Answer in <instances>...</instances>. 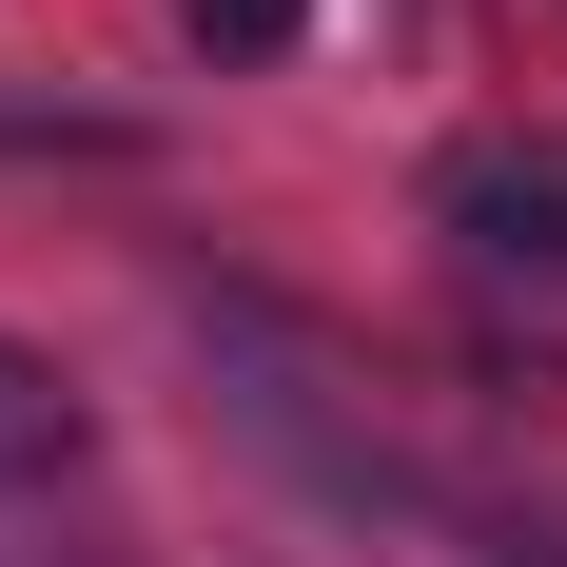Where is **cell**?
I'll return each mask as SVG.
<instances>
[{
	"label": "cell",
	"mask_w": 567,
	"mask_h": 567,
	"mask_svg": "<svg viewBox=\"0 0 567 567\" xmlns=\"http://www.w3.org/2000/svg\"><path fill=\"white\" fill-rule=\"evenodd\" d=\"M176 40H196V59H293L313 0H176Z\"/></svg>",
	"instance_id": "obj_2"
},
{
	"label": "cell",
	"mask_w": 567,
	"mask_h": 567,
	"mask_svg": "<svg viewBox=\"0 0 567 567\" xmlns=\"http://www.w3.org/2000/svg\"><path fill=\"white\" fill-rule=\"evenodd\" d=\"M40 470H79V392H59V352L0 333V489H40Z\"/></svg>",
	"instance_id": "obj_1"
}]
</instances>
